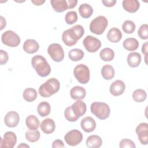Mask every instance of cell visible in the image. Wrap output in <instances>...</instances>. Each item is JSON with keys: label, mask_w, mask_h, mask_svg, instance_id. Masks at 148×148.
Returning <instances> with one entry per match:
<instances>
[{"label": "cell", "mask_w": 148, "mask_h": 148, "mask_svg": "<svg viewBox=\"0 0 148 148\" xmlns=\"http://www.w3.org/2000/svg\"><path fill=\"white\" fill-rule=\"evenodd\" d=\"M84 34L82 25L77 24L72 28L64 31L62 34V40L68 46L75 45Z\"/></svg>", "instance_id": "6da1fadb"}, {"label": "cell", "mask_w": 148, "mask_h": 148, "mask_svg": "<svg viewBox=\"0 0 148 148\" xmlns=\"http://www.w3.org/2000/svg\"><path fill=\"white\" fill-rule=\"evenodd\" d=\"M31 64L37 74L40 77L47 76L51 72V67L46 58L40 56H34L31 60Z\"/></svg>", "instance_id": "7a4b0ae2"}, {"label": "cell", "mask_w": 148, "mask_h": 148, "mask_svg": "<svg viewBox=\"0 0 148 148\" xmlns=\"http://www.w3.org/2000/svg\"><path fill=\"white\" fill-rule=\"evenodd\" d=\"M60 88V83L56 78H51L41 84L39 88V93L44 98H48L57 93Z\"/></svg>", "instance_id": "3957f363"}, {"label": "cell", "mask_w": 148, "mask_h": 148, "mask_svg": "<svg viewBox=\"0 0 148 148\" xmlns=\"http://www.w3.org/2000/svg\"><path fill=\"white\" fill-rule=\"evenodd\" d=\"M91 113L100 120H105L109 117L110 109L109 105L101 102H94L90 106Z\"/></svg>", "instance_id": "277c9868"}, {"label": "cell", "mask_w": 148, "mask_h": 148, "mask_svg": "<svg viewBox=\"0 0 148 148\" xmlns=\"http://www.w3.org/2000/svg\"><path fill=\"white\" fill-rule=\"evenodd\" d=\"M108 25L107 18L103 16H99L91 21L90 30L94 34L101 35L105 31Z\"/></svg>", "instance_id": "5b68a950"}, {"label": "cell", "mask_w": 148, "mask_h": 148, "mask_svg": "<svg viewBox=\"0 0 148 148\" xmlns=\"http://www.w3.org/2000/svg\"><path fill=\"white\" fill-rule=\"evenodd\" d=\"M73 74L76 80L81 84H86L90 80V70L84 64L76 65L73 69Z\"/></svg>", "instance_id": "8992f818"}, {"label": "cell", "mask_w": 148, "mask_h": 148, "mask_svg": "<svg viewBox=\"0 0 148 148\" xmlns=\"http://www.w3.org/2000/svg\"><path fill=\"white\" fill-rule=\"evenodd\" d=\"M1 40L3 44L11 47H17L21 42L20 36L16 32L11 30L6 31L2 34Z\"/></svg>", "instance_id": "52a82bcc"}, {"label": "cell", "mask_w": 148, "mask_h": 148, "mask_svg": "<svg viewBox=\"0 0 148 148\" xmlns=\"http://www.w3.org/2000/svg\"><path fill=\"white\" fill-rule=\"evenodd\" d=\"M47 52L51 59L55 62H61L64 58V51L58 43H52L47 48Z\"/></svg>", "instance_id": "ba28073f"}, {"label": "cell", "mask_w": 148, "mask_h": 148, "mask_svg": "<svg viewBox=\"0 0 148 148\" xmlns=\"http://www.w3.org/2000/svg\"><path fill=\"white\" fill-rule=\"evenodd\" d=\"M64 139L68 145L76 146L82 141L83 134L77 130H72L65 134Z\"/></svg>", "instance_id": "9c48e42d"}, {"label": "cell", "mask_w": 148, "mask_h": 148, "mask_svg": "<svg viewBox=\"0 0 148 148\" xmlns=\"http://www.w3.org/2000/svg\"><path fill=\"white\" fill-rule=\"evenodd\" d=\"M85 49L90 53H95L98 50L101 46V41L97 38L91 36H87L83 41Z\"/></svg>", "instance_id": "30bf717a"}, {"label": "cell", "mask_w": 148, "mask_h": 148, "mask_svg": "<svg viewBox=\"0 0 148 148\" xmlns=\"http://www.w3.org/2000/svg\"><path fill=\"white\" fill-rule=\"evenodd\" d=\"M136 133L141 144L146 145L148 143V124L146 123H140L136 128Z\"/></svg>", "instance_id": "8fae6325"}, {"label": "cell", "mask_w": 148, "mask_h": 148, "mask_svg": "<svg viewBox=\"0 0 148 148\" xmlns=\"http://www.w3.org/2000/svg\"><path fill=\"white\" fill-rule=\"evenodd\" d=\"M17 142V136L12 131H8L5 133L1 141V147L13 148Z\"/></svg>", "instance_id": "7c38bea8"}, {"label": "cell", "mask_w": 148, "mask_h": 148, "mask_svg": "<svg viewBox=\"0 0 148 148\" xmlns=\"http://www.w3.org/2000/svg\"><path fill=\"white\" fill-rule=\"evenodd\" d=\"M20 121V116L17 112L15 111H10L8 112L4 118L5 125L10 128L16 127Z\"/></svg>", "instance_id": "4fadbf2b"}, {"label": "cell", "mask_w": 148, "mask_h": 148, "mask_svg": "<svg viewBox=\"0 0 148 148\" xmlns=\"http://www.w3.org/2000/svg\"><path fill=\"white\" fill-rule=\"evenodd\" d=\"M125 89V85L123 81L117 80L114 81L110 85L109 91L114 96H119L123 94Z\"/></svg>", "instance_id": "5bb4252c"}, {"label": "cell", "mask_w": 148, "mask_h": 148, "mask_svg": "<svg viewBox=\"0 0 148 148\" xmlns=\"http://www.w3.org/2000/svg\"><path fill=\"white\" fill-rule=\"evenodd\" d=\"M80 126L84 132L88 133L91 132L96 128V122L92 117L87 116L81 120Z\"/></svg>", "instance_id": "9a60e30c"}, {"label": "cell", "mask_w": 148, "mask_h": 148, "mask_svg": "<svg viewBox=\"0 0 148 148\" xmlns=\"http://www.w3.org/2000/svg\"><path fill=\"white\" fill-rule=\"evenodd\" d=\"M73 112L78 117L83 116L87 110L86 104L80 99L77 100L71 106Z\"/></svg>", "instance_id": "2e32d148"}, {"label": "cell", "mask_w": 148, "mask_h": 148, "mask_svg": "<svg viewBox=\"0 0 148 148\" xmlns=\"http://www.w3.org/2000/svg\"><path fill=\"white\" fill-rule=\"evenodd\" d=\"M23 50L28 54H34L38 51L39 45L38 43L34 39H27L23 44Z\"/></svg>", "instance_id": "e0dca14e"}, {"label": "cell", "mask_w": 148, "mask_h": 148, "mask_svg": "<svg viewBox=\"0 0 148 148\" xmlns=\"http://www.w3.org/2000/svg\"><path fill=\"white\" fill-rule=\"evenodd\" d=\"M41 130L46 134L53 133L56 129V124L54 120L50 118L44 119L40 124Z\"/></svg>", "instance_id": "ac0fdd59"}, {"label": "cell", "mask_w": 148, "mask_h": 148, "mask_svg": "<svg viewBox=\"0 0 148 148\" xmlns=\"http://www.w3.org/2000/svg\"><path fill=\"white\" fill-rule=\"evenodd\" d=\"M122 5L124 9L129 13H135L140 8V3L137 0H124Z\"/></svg>", "instance_id": "d6986e66"}, {"label": "cell", "mask_w": 148, "mask_h": 148, "mask_svg": "<svg viewBox=\"0 0 148 148\" xmlns=\"http://www.w3.org/2000/svg\"><path fill=\"white\" fill-rule=\"evenodd\" d=\"M86 95V91L85 88L80 86H75L71 88L70 91L71 97L73 99L78 100L84 99Z\"/></svg>", "instance_id": "ffe728a7"}, {"label": "cell", "mask_w": 148, "mask_h": 148, "mask_svg": "<svg viewBox=\"0 0 148 148\" xmlns=\"http://www.w3.org/2000/svg\"><path fill=\"white\" fill-rule=\"evenodd\" d=\"M122 33L121 31L115 27H113L110 29L107 34L108 39L112 43L119 42L122 38Z\"/></svg>", "instance_id": "44dd1931"}, {"label": "cell", "mask_w": 148, "mask_h": 148, "mask_svg": "<svg viewBox=\"0 0 148 148\" xmlns=\"http://www.w3.org/2000/svg\"><path fill=\"white\" fill-rule=\"evenodd\" d=\"M50 3L56 12L61 13L69 9L68 2L66 0H51Z\"/></svg>", "instance_id": "7402d4cb"}, {"label": "cell", "mask_w": 148, "mask_h": 148, "mask_svg": "<svg viewBox=\"0 0 148 148\" xmlns=\"http://www.w3.org/2000/svg\"><path fill=\"white\" fill-rule=\"evenodd\" d=\"M86 143L89 148H98L102 146V140L98 135H92L87 138Z\"/></svg>", "instance_id": "603a6c76"}, {"label": "cell", "mask_w": 148, "mask_h": 148, "mask_svg": "<svg viewBox=\"0 0 148 148\" xmlns=\"http://www.w3.org/2000/svg\"><path fill=\"white\" fill-rule=\"evenodd\" d=\"M141 59V55L139 53L132 52L128 55L127 62L130 66L135 68L140 65Z\"/></svg>", "instance_id": "cb8c5ba5"}, {"label": "cell", "mask_w": 148, "mask_h": 148, "mask_svg": "<svg viewBox=\"0 0 148 148\" xmlns=\"http://www.w3.org/2000/svg\"><path fill=\"white\" fill-rule=\"evenodd\" d=\"M25 124L27 128L29 130L32 131L38 130L40 125L39 120L38 117L32 114L29 115L25 119Z\"/></svg>", "instance_id": "d4e9b609"}, {"label": "cell", "mask_w": 148, "mask_h": 148, "mask_svg": "<svg viewBox=\"0 0 148 148\" xmlns=\"http://www.w3.org/2000/svg\"><path fill=\"white\" fill-rule=\"evenodd\" d=\"M78 10L80 16L84 18L90 17L93 13L92 6L88 3H82L80 5Z\"/></svg>", "instance_id": "484cf974"}, {"label": "cell", "mask_w": 148, "mask_h": 148, "mask_svg": "<svg viewBox=\"0 0 148 148\" xmlns=\"http://www.w3.org/2000/svg\"><path fill=\"white\" fill-rule=\"evenodd\" d=\"M123 46L127 50L135 51L139 47V42L135 38H128L124 40Z\"/></svg>", "instance_id": "4316f807"}, {"label": "cell", "mask_w": 148, "mask_h": 148, "mask_svg": "<svg viewBox=\"0 0 148 148\" xmlns=\"http://www.w3.org/2000/svg\"><path fill=\"white\" fill-rule=\"evenodd\" d=\"M101 75L105 80H110L113 78L114 76V68L109 65L106 64L102 68L101 71Z\"/></svg>", "instance_id": "83f0119b"}, {"label": "cell", "mask_w": 148, "mask_h": 148, "mask_svg": "<svg viewBox=\"0 0 148 148\" xmlns=\"http://www.w3.org/2000/svg\"><path fill=\"white\" fill-rule=\"evenodd\" d=\"M37 111L38 114L41 117H46L48 116L51 111V106L49 103L46 101L41 102L39 103L38 108H37Z\"/></svg>", "instance_id": "f1b7e54d"}, {"label": "cell", "mask_w": 148, "mask_h": 148, "mask_svg": "<svg viewBox=\"0 0 148 148\" xmlns=\"http://www.w3.org/2000/svg\"><path fill=\"white\" fill-rule=\"evenodd\" d=\"M37 95H38L36 90L33 88H25L23 94L24 99L28 102H31L35 101L37 98Z\"/></svg>", "instance_id": "f546056e"}, {"label": "cell", "mask_w": 148, "mask_h": 148, "mask_svg": "<svg viewBox=\"0 0 148 148\" xmlns=\"http://www.w3.org/2000/svg\"><path fill=\"white\" fill-rule=\"evenodd\" d=\"M99 57L103 61H110L114 57V53L110 48H104L100 51Z\"/></svg>", "instance_id": "4dcf8cb0"}, {"label": "cell", "mask_w": 148, "mask_h": 148, "mask_svg": "<svg viewBox=\"0 0 148 148\" xmlns=\"http://www.w3.org/2000/svg\"><path fill=\"white\" fill-rule=\"evenodd\" d=\"M84 55V51L79 49H73L68 53V57L72 61H78L81 60Z\"/></svg>", "instance_id": "1f68e13d"}, {"label": "cell", "mask_w": 148, "mask_h": 148, "mask_svg": "<svg viewBox=\"0 0 148 148\" xmlns=\"http://www.w3.org/2000/svg\"><path fill=\"white\" fill-rule=\"evenodd\" d=\"M147 97L146 92L143 89H136L132 93V98L136 102H143Z\"/></svg>", "instance_id": "d6a6232c"}, {"label": "cell", "mask_w": 148, "mask_h": 148, "mask_svg": "<svg viewBox=\"0 0 148 148\" xmlns=\"http://www.w3.org/2000/svg\"><path fill=\"white\" fill-rule=\"evenodd\" d=\"M25 136L26 139L28 142L34 143V142H37L39 139L40 134L38 130H35V131L29 130V131H27L25 132Z\"/></svg>", "instance_id": "836d02e7"}, {"label": "cell", "mask_w": 148, "mask_h": 148, "mask_svg": "<svg viewBox=\"0 0 148 148\" xmlns=\"http://www.w3.org/2000/svg\"><path fill=\"white\" fill-rule=\"evenodd\" d=\"M136 25L135 23L131 20L125 21L122 25V29L123 31L128 34H132L135 30Z\"/></svg>", "instance_id": "e575fe53"}, {"label": "cell", "mask_w": 148, "mask_h": 148, "mask_svg": "<svg viewBox=\"0 0 148 148\" xmlns=\"http://www.w3.org/2000/svg\"><path fill=\"white\" fill-rule=\"evenodd\" d=\"M78 17L75 11H69L66 13L65 16V20L67 24L71 25L75 23L77 20Z\"/></svg>", "instance_id": "d590c367"}, {"label": "cell", "mask_w": 148, "mask_h": 148, "mask_svg": "<svg viewBox=\"0 0 148 148\" xmlns=\"http://www.w3.org/2000/svg\"><path fill=\"white\" fill-rule=\"evenodd\" d=\"M64 116L68 121L71 122L76 121L79 118L77 116H76L71 106H68L65 109L64 112Z\"/></svg>", "instance_id": "8d00e7d4"}, {"label": "cell", "mask_w": 148, "mask_h": 148, "mask_svg": "<svg viewBox=\"0 0 148 148\" xmlns=\"http://www.w3.org/2000/svg\"><path fill=\"white\" fill-rule=\"evenodd\" d=\"M138 34L142 39L146 40L148 39V25L147 24H142L138 31Z\"/></svg>", "instance_id": "74e56055"}, {"label": "cell", "mask_w": 148, "mask_h": 148, "mask_svg": "<svg viewBox=\"0 0 148 148\" xmlns=\"http://www.w3.org/2000/svg\"><path fill=\"white\" fill-rule=\"evenodd\" d=\"M119 147L121 148H124V147L135 148L136 146L132 140L129 139H123L120 142Z\"/></svg>", "instance_id": "f35d334b"}, {"label": "cell", "mask_w": 148, "mask_h": 148, "mask_svg": "<svg viewBox=\"0 0 148 148\" xmlns=\"http://www.w3.org/2000/svg\"><path fill=\"white\" fill-rule=\"evenodd\" d=\"M0 53H1V56H0V64L1 65H3L5 64L8 60H9V56L8 54L6 51L3 50H0Z\"/></svg>", "instance_id": "ab89813d"}, {"label": "cell", "mask_w": 148, "mask_h": 148, "mask_svg": "<svg viewBox=\"0 0 148 148\" xmlns=\"http://www.w3.org/2000/svg\"><path fill=\"white\" fill-rule=\"evenodd\" d=\"M65 145L62 142V140L60 139H56L53 141L52 143V147L53 148H57V147H64Z\"/></svg>", "instance_id": "60d3db41"}, {"label": "cell", "mask_w": 148, "mask_h": 148, "mask_svg": "<svg viewBox=\"0 0 148 148\" xmlns=\"http://www.w3.org/2000/svg\"><path fill=\"white\" fill-rule=\"evenodd\" d=\"M102 3L106 7H112L116 3V0H102Z\"/></svg>", "instance_id": "b9f144b4"}, {"label": "cell", "mask_w": 148, "mask_h": 148, "mask_svg": "<svg viewBox=\"0 0 148 148\" xmlns=\"http://www.w3.org/2000/svg\"><path fill=\"white\" fill-rule=\"evenodd\" d=\"M67 2L69 6V9H72L75 8L77 3V1L76 0H68Z\"/></svg>", "instance_id": "7bdbcfd3"}, {"label": "cell", "mask_w": 148, "mask_h": 148, "mask_svg": "<svg viewBox=\"0 0 148 148\" xmlns=\"http://www.w3.org/2000/svg\"><path fill=\"white\" fill-rule=\"evenodd\" d=\"M147 42H145L143 44L142 47V53L145 54V56H146L147 54Z\"/></svg>", "instance_id": "ee69618b"}, {"label": "cell", "mask_w": 148, "mask_h": 148, "mask_svg": "<svg viewBox=\"0 0 148 148\" xmlns=\"http://www.w3.org/2000/svg\"><path fill=\"white\" fill-rule=\"evenodd\" d=\"M0 18H1V28H0V29L2 30L5 27V26L6 25V22L5 19L2 16H1Z\"/></svg>", "instance_id": "f6af8a7d"}, {"label": "cell", "mask_w": 148, "mask_h": 148, "mask_svg": "<svg viewBox=\"0 0 148 148\" xmlns=\"http://www.w3.org/2000/svg\"><path fill=\"white\" fill-rule=\"evenodd\" d=\"M31 2L34 3L35 5L36 6H40L42 5L43 3L45 2V1L44 0H37V1H31Z\"/></svg>", "instance_id": "bcb514c9"}, {"label": "cell", "mask_w": 148, "mask_h": 148, "mask_svg": "<svg viewBox=\"0 0 148 148\" xmlns=\"http://www.w3.org/2000/svg\"><path fill=\"white\" fill-rule=\"evenodd\" d=\"M17 147H18H18H29V146L24 143H21L20 145H18Z\"/></svg>", "instance_id": "7dc6e473"}]
</instances>
